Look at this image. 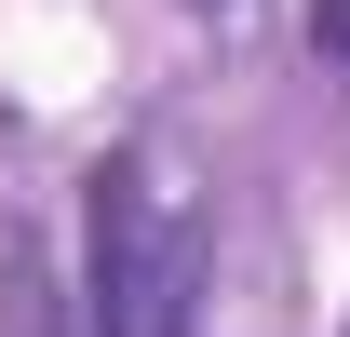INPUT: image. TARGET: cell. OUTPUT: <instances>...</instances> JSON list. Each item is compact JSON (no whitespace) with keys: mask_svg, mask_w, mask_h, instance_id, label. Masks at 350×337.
Segmentation results:
<instances>
[{"mask_svg":"<svg viewBox=\"0 0 350 337\" xmlns=\"http://www.w3.org/2000/svg\"><path fill=\"white\" fill-rule=\"evenodd\" d=\"M216 229L202 189L175 175L162 135H135L81 175V337H202Z\"/></svg>","mask_w":350,"mask_h":337,"instance_id":"6da1fadb","label":"cell"},{"mask_svg":"<svg viewBox=\"0 0 350 337\" xmlns=\"http://www.w3.org/2000/svg\"><path fill=\"white\" fill-rule=\"evenodd\" d=\"M0 337H81V297L54 284V256L27 229H0Z\"/></svg>","mask_w":350,"mask_h":337,"instance_id":"7a4b0ae2","label":"cell"},{"mask_svg":"<svg viewBox=\"0 0 350 337\" xmlns=\"http://www.w3.org/2000/svg\"><path fill=\"white\" fill-rule=\"evenodd\" d=\"M297 27H310V54H323V82H350V0H310Z\"/></svg>","mask_w":350,"mask_h":337,"instance_id":"3957f363","label":"cell"},{"mask_svg":"<svg viewBox=\"0 0 350 337\" xmlns=\"http://www.w3.org/2000/svg\"><path fill=\"white\" fill-rule=\"evenodd\" d=\"M202 14H229V0H202Z\"/></svg>","mask_w":350,"mask_h":337,"instance_id":"277c9868","label":"cell"},{"mask_svg":"<svg viewBox=\"0 0 350 337\" xmlns=\"http://www.w3.org/2000/svg\"><path fill=\"white\" fill-rule=\"evenodd\" d=\"M337 337H350V324H337Z\"/></svg>","mask_w":350,"mask_h":337,"instance_id":"5b68a950","label":"cell"}]
</instances>
